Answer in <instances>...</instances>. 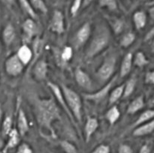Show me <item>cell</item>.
<instances>
[{"label":"cell","mask_w":154,"mask_h":153,"mask_svg":"<svg viewBox=\"0 0 154 153\" xmlns=\"http://www.w3.org/2000/svg\"><path fill=\"white\" fill-rule=\"evenodd\" d=\"M34 109L36 121L39 127L51 132L52 136H55L53 124L61 118L60 109L56 100L52 98H38L35 102Z\"/></svg>","instance_id":"obj_1"},{"label":"cell","mask_w":154,"mask_h":153,"mask_svg":"<svg viewBox=\"0 0 154 153\" xmlns=\"http://www.w3.org/2000/svg\"><path fill=\"white\" fill-rule=\"evenodd\" d=\"M111 40L109 28L104 24L97 26L85 51L86 59H92L103 52Z\"/></svg>","instance_id":"obj_2"},{"label":"cell","mask_w":154,"mask_h":153,"mask_svg":"<svg viewBox=\"0 0 154 153\" xmlns=\"http://www.w3.org/2000/svg\"><path fill=\"white\" fill-rule=\"evenodd\" d=\"M60 88L72 116L75 121L81 122L82 120V99L81 95L72 88L64 84H61Z\"/></svg>","instance_id":"obj_3"},{"label":"cell","mask_w":154,"mask_h":153,"mask_svg":"<svg viewBox=\"0 0 154 153\" xmlns=\"http://www.w3.org/2000/svg\"><path fill=\"white\" fill-rule=\"evenodd\" d=\"M117 63V56L115 52H111L104 58L102 64L96 71V77L102 83H107L114 77Z\"/></svg>","instance_id":"obj_4"},{"label":"cell","mask_w":154,"mask_h":153,"mask_svg":"<svg viewBox=\"0 0 154 153\" xmlns=\"http://www.w3.org/2000/svg\"><path fill=\"white\" fill-rule=\"evenodd\" d=\"M4 67L6 74L8 76L15 77L22 74L25 66L18 58L16 53H14L6 58V60L5 61Z\"/></svg>","instance_id":"obj_5"},{"label":"cell","mask_w":154,"mask_h":153,"mask_svg":"<svg viewBox=\"0 0 154 153\" xmlns=\"http://www.w3.org/2000/svg\"><path fill=\"white\" fill-rule=\"evenodd\" d=\"M92 34V26L90 22H86L80 27L75 32L73 38L74 46L76 49H79L84 46L90 39Z\"/></svg>","instance_id":"obj_6"},{"label":"cell","mask_w":154,"mask_h":153,"mask_svg":"<svg viewBox=\"0 0 154 153\" xmlns=\"http://www.w3.org/2000/svg\"><path fill=\"white\" fill-rule=\"evenodd\" d=\"M47 85H48V88H50L51 92H52L53 94H54V99H55V100L60 104V106L63 107V109L64 110V111L66 112V113L67 114L68 116L70 118L72 122L74 124H76V121L75 120L74 117L72 116V112H71V111L69 110V107H68L67 104H66V100H65V98L64 96H63V92H62V89L61 88H60V86H59L57 85V84H56L55 82H50V81H48Z\"/></svg>","instance_id":"obj_7"},{"label":"cell","mask_w":154,"mask_h":153,"mask_svg":"<svg viewBox=\"0 0 154 153\" xmlns=\"http://www.w3.org/2000/svg\"><path fill=\"white\" fill-rule=\"evenodd\" d=\"M48 28L50 31L59 35L65 32V17L61 10H54Z\"/></svg>","instance_id":"obj_8"},{"label":"cell","mask_w":154,"mask_h":153,"mask_svg":"<svg viewBox=\"0 0 154 153\" xmlns=\"http://www.w3.org/2000/svg\"><path fill=\"white\" fill-rule=\"evenodd\" d=\"M116 79H117V77H116V76H114V77H113L111 80L108 81L107 83L104 84L103 87H102L101 89L98 90V91L96 92H94L84 93V94H83V97H84V98L86 99V100H91V101H100V100H102V99L105 98L109 94L110 91H111V88H112Z\"/></svg>","instance_id":"obj_9"},{"label":"cell","mask_w":154,"mask_h":153,"mask_svg":"<svg viewBox=\"0 0 154 153\" xmlns=\"http://www.w3.org/2000/svg\"><path fill=\"white\" fill-rule=\"evenodd\" d=\"M17 130L20 136H23L29 130V124L26 114L20 106V100H17Z\"/></svg>","instance_id":"obj_10"},{"label":"cell","mask_w":154,"mask_h":153,"mask_svg":"<svg viewBox=\"0 0 154 153\" xmlns=\"http://www.w3.org/2000/svg\"><path fill=\"white\" fill-rule=\"evenodd\" d=\"M74 76H75V80L77 84L81 88H84L87 91L93 88V83L91 77L82 68L79 67L76 68L75 70V73H74Z\"/></svg>","instance_id":"obj_11"},{"label":"cell","mask_w":154,"mask_h":153,"mask_svg":"<svg viewBox=\"0 0 154 153\" xmlns=\"http://www.w3.org/2000/svg\"><path fill=\"white\" fill-rule=\"evenodd\" d=\"M21 27H22L24 40L30 41L38 34V26L35 20L32 19V18H26L23 22Z\"/></svg>","instance_id":"obj_12"},{"label":"cell","mask_w":154,"mask_h":153,"mask_svg":"<svg viewBox=\"0 0 154 153\" xmlns=\"http://www.w3.org/2000/svg\"><path fill=\"white\" fill-rule=\"evenodd\" d=\"M48 73V64L45 59H38L33 66L32 76L37 81H44L46 80Z\"/></svg>","instance_id":"obj_13"},{"label":"cell","mask_w":154,"mask_h":153,"mask_svg":"<svg viewBox=\"0 0 154 153\" xmlns=\"http://www.w3.org/2000/svg\"><path fill=\"white\" fill-rule=\"evenodd\" d=\"M16 30L14 26L11 22H8L1 32L2 42L5 46H11L16 38Z\"/></svg>","instance_id":"obj_14"},{"label":"cell","mask_w":154,"mask_h":153,"mask_svg":"<svg viewBox=\"0 0 154 153\" xmlns=\"http://www.w3.org/2000/svg\"><path fill=\"white\" fill-rule=\"evenodd\" d=\"M20 135L18 133L16 128H13L9 134L6 137L7 141L2 150L1 153H7L9 150L14 148L17 146L20 142Z\"/></svg>","instance_id":"obj_15"},{"label":"cell","mask_w":154,"mask_h":153,"mask_svg":"<svg viewBox=\"0 0 154 153\" xmlns=\"http://www.w3.org/2000/svg\"><path fill=\"white\" fill-rule=\"evenodd\" d=\"M99 126V120L96 117L89 116L87 117L85 125H84V134H85V141L86 142H90L92 136L97 130Z\"/></svg>","instance_id":"obj_16"},{"label":"cell","mask_w":154,"mask_h":153,"mask_svg":"<svg viewBox=\"0 0 154 153\" xmlns=\"http://www.w3.org/2000/svg\"><path fill=\"white\" fill-rule=\"evenodd\" d=\"M154 130V120L152 119L147 122L134 128L132 130V135L136 137L145 136L151 134Z\"/></svg>","instance_id":"obj_17"},{"label":"cell","mask_w":154,"mask_h":153,"mask_svg":"<svg viewBox=\"0 0 154 153\" xmlns=\"http://www.w3.org/2000/svg\"><path fill=\"white\" fill-rule=\"evenodd\" d=\"M16 55L17 56L18 58L20 60L23 64L24 66H26L29 63L31 62V61L32 60L33 52L31 48L26 44H23L17 50V52H16Z\"/></svg>","instance_id":"obj_18"},{"label":"cell","mask_w":154,"mask_h":153,"mask_svg":"<svg viewBox=\"0 0 154 153\" xmlns=\"http://www.w3.org/2000/svg\"><path fill=\"white\" fill-rule=\"evenodd\" d=\"M133 66V53L128 52L123 56L120 68V76L125 77L129 74Z\"/></svg>","instance_id":"obj_19"},{"label":"cell","mask_w":154,"mask_h":153,"mask_svg":"<svg viewBox=\"0 0 154 153\" xmlns=\"http://www.w3.org/2000/svg\"><path fill=\"white\" fill-rule=\"evenodd\" d=\"M145 102H144V95L138 96L135 99L131 101V103L128 105L127 109H126V113L129 115H134L138 111L142 110L144 107Z\"/></svg>","instance_id":"obj_20"},{"label":"cell","mask_w":154,"mask_h":153,"mask_svg":"<svg viewBox=\"0 0 154 153\" xmlns=\"http://www.w3.org/2000/svg\"><path fill=\"white\" fill-rule=\"evenodd\" d=\"M134 26L137 30H141L144 28L147 25V15L144 10H138L133 14L132 16Z\"/></svg>","instance_id":"obj_21"},{"label":"cell","mask_w":154,"mask_h":153,"mask_svg":"<svg viewBox=\"0 0 154 153\" xmlns=\"http://www.w3.org/2000/svg\"><path fill=\"white\" fill-rule=\"evenodd\" d=\"M120 115H121V112L118 106L114 104L111 105V107L107 110L105 117L110 125L112 126L118 121L119 118H120Z\"/></svg>","instance_id":"obj_22"},{"label":"cell","mask_w":154,"mask_h":153,"mask_svg":"<svg viewBox=\"0 0 154 153\" xmlns=\"http://www.w3.org/2000/svg\"><path fill=\"white\" fill-rule=\"evenodd\" d=\"M0 134L5 139L13 129V118L11 115H7L3 117L1 126H0Z\"/></svg>","instance_id":"obj_23"},{"label":"cell","mask_w":154,"mask_h":153,"mask_svg":"<svg viewBox=\"0 0 154 153\" xmlns=\"http://www.w3.org/2000/svg\"><path fill=\"white\" fill-rule=\"evenodd\" d=\"M123 90H124V83L116 86L114 89L111 90L108 98V102L110 105H114L123 98Z\"/></svg>","instance_id":"obj_24"},{"label":"cell","mask_w":154,"mask_h":153,"mask_svg":"<svg viewBox=\"0 0 154 153\" xmlns=\"http://www.w3.org/2000/svg\"><path fill=\"white\" fill-rule=\"evenodd\" d=\"M154 116V110L152 109H148L146 110L143 111L141 114L139 115V116L138 117L136 120L135 121V122L132 124V127L135 128L137 126L140 125V124H142L144 123L150 121V120L153 119Z\"/></svg>","instance_id":"obj_25"},{"label":"cell","mask_w":154,"mask_h":153,"mask_svg":"<svg viewBox=\"0 0 154 153\" xmlns=\"http://www.w3.org/2000/svg\"><path fill=\"white\" fill-rule=\"evenodd\" d=\"M17 1L22 11L26 15H28L30 18L35 20L38 18V15L35 9L33 8L32 6L29 2V0H17Z\"/></svg>","instance_id":"obj_26"},{"label":"cell","mask_w":154,"mask_h":153,"mask_svg":"<svg viewBox=\"0 0 154 153\" xmlns=\"http://www.w3.org/2000/svg\"><path fill=\"white\" fill-rule=\"evenodd\" d=\"M110 26L115 34H120L123 32L125 28V21L121 18L112 17L108 20Z\"/></svg>","instance_id":"obj_27"},{"label":"cell","mask_w":154,"mask_h":153,"mask_svg":"<svg viewBox=\"0 0 154 153\" xmlns=\"http://www.w3.org/2000/svg\"><path fill=\"white\" fill-rule=\"evenodd\" d=\"M137 85V78L135 76H132L124 83V90H123V94L122 98H127L135 89Z\"/></svg>","instance_id":"obj_28"},{"label":"cell","mask_w":154,"mask_h":153,"mask_svg":"<svg viewBox=\"0 0 154 153\" xmlns=\"http://www.w3.org/2000/svg\"><path fill=\"white\" fill-rule=\"evenodd\" d=\"M149 60L142 51H138L133 55V64L138 68H144L149 64Z\"/></svg>","instance_id":"obj_29"},{"label":"cell","mask_w":154,"mask_h":153,"mask_svg":"<svg viewBox=\"0 0 154 153\" xmlns=\"http://www.w3.org/2000/svg\"><path fill=\"white\" fill-rule=\"evenodd\" d=\"M136 36L133 32H127L122 36L120 40V45L123 48L130 46L135 41Z\"/></svg>","instance_id":"obj_30"},{"label":"cell","mask_w":154,"mask_h":153,"mask_svg":"<svg viewBox=\"0 0 154 153\" xmlns=\"http://www.w3.org/2000/svg\"><path fill=\"white\" fill-rule=\"evenodd\" d=\"M73 53L74 50L72 46H65L63 47V50L61 51V53H60V59L63 62V63L66 64V63L69 62L71 61V59L73 57Z\"/></svg>","instance_id":"obj_31"},{"label":"cell","mask_w":154,"mask_h":153,"mask_svg":"<svg viewBox=\"0 0 154 153\" xmlns=\"http://www.w3.org/2000/svg\"><path fill=\"white\" fill-rule=\"evenodd\" d=\"M98 4L100 8H106L111 11H116L118 9L117 0H98Z\"/></svg>","instance_id":"obj_32"},{"label":"cell","mask_w":154,"mask_h":153,"mask_svg":"<svg viewBox=\"0 0 154 153\" xmlns=\"http://www.w3.org/2000/svg\"><path fill=\"white\" fill-rule=\"evenodd\" d=\"M31 5L35 10H38L42 14H47L48 11V8L44 0H29Z\"/></svg>","instance_id":"obj_33"},{"label":"cell","mask_w":154,"mask_h":153,"mask_svg":"<svg viewBox=\"0 0 154 153\" xmlns=\"http://www.w3.org/2000/svg\"><path fill=\"white\" fill-rule=\"evenodd\" d=\"M60 146L66 153H78L77 147L70 141L63 140L60 142Z\"/></svg>","instance_id":"obj_34"},{"label":"cell","mask_w":154,"mask_h":153,"mask_svg":"<svg viewBox=\"0 0 154 153\" xmlns=\"http://www.w3.org/2000/svg\"><path fill=\"white\" fill-rule=\"evenodd\" d=\"M15 153H33V150L29 144L25 142H20L17 146V150Z\"/></svg>","instance_id":"obj_35"},{"label":"cell","mask_w":154,"mask_h":153,"mask_svg":"<svg viewBox=\"0 0 154 153\" xmlns=\"http://www.w3.org/2000/svg\"><path fill=\"white\" fill-rule=\"evenodd\" d=\"M83 0H73L72 4L70 8V14L73 17H75L78 13L79 10L81 8V4H82Z\"/></svg>","instance_id":"obj_36"},{"label":"cell","mask_w":154,"mask_h":153,"mask_svg":"<svg viewBox=\"0 0 154 153\" xmlns=\"http://www.w3.org/2000/svg\"><path fill=\"white\" fill-rule=\"evenodd\" d=\"M92 153H111V148L107 144H100L93 150Z\"/></svg>","instance_id":"obj_37"},{"label":"cell","mask_w":154,"mask_h":153,"mask_svg":"<svg viewBox=\"0 0 154 153\" xmlns=\"http://www.w3.org/2000/svg\"><path fill=\"white\" fill-rule=\"evenodd\" d=\"M118 153H133V150L128 144L122 143L118 147Z\"/></svg>","instance_id":"obj_38"},{"label":"cell","mask_w":154,"mask_h":153,"mask_svg":"<svg viewBox=\"0 0 154 153\" xmlns=\"http://www.w3.org/2000/svg\"><path fill=\"white\" fill-rule=\"evenodd\" d=\"M144 82L148 85H153L154 84V72L153 70H150L147 71L144 77Z\"/></svg>","instance_id":"obj_39"},{"label":"cell","mask_w":154,"mask_h":153,"mask_svg":"<svg viewBox=\"0 0 154 153\" xmlns=\"http://www.w3.org/2000/svg\"><path fill=\"white\" fill-rule=\"evenodd\" d=\"M154 37V28H150L148 31V32H147V34H145V37H144V40L145 41H148V40H151Z\"/></svg>","instance_id":"obj_40"},{"label":"cell","mask_w":154,"mask_h":153,"mask_svg":"<svg viewBox=\"0 0 154 153\" xmlns=\"http://www.w3.org/2000/svg\"><path fill=\"white\" fill-rule=\"evenodd\" d=\"M151 152V148L148 144H144L140 148L138 153H150Z\"/></svg>","instance_id":"obj_41"},{"label":"cell","mask_w":154,"mask_h":153,"mask_svg":"<svg viewBox=\"0 0 154 153\" xmlns=\"http://www.w3.org/2000/svg\"><path fill=\"white\" fill-rule=\"evenodd\" d=\"M0 2L8 8H11L15 4V0H0Z\"/></svg>","instance_id":"obj_42"},{"label":"cell","mask_w":154,"mask_h":153,"mask_svg":"<svg viewBox=\"0 0 154 153\" xmlns=\"http://www.w3.org/2000/svg\"><path fill=\"white\" fill-rule=\"evenodd\" d=\"M93 1H94V0H83V2H82V4H81V8L82 9L86 8L88 7L91 3H93Z\"/></svg>","instance_id":"obj_43"},{"label":"cell","mask_w":154,"mask_h":153,"mask_svg":"<svg viewBox=\"0 0 154 153\" xmlns=\"http://www.w3.org/2000/svg\"><path fill=\"white\" fill-rule=\"evenodd\" d=\"M4 140H5V138L3 137L1 134H0V152H2V150L3 147H4V146H5Z\"/></svg>","instance_id":"obj_44"},{"label":"cell","mask_w":154,"mask_h":153,"mask_svg":"<svg viewBox=\"0 0 154 153\" xmlns=\"http://www.w3.org/2000/svg\"><path fill=\"white\" fill-rule=\"evenodd\" d=\"M3 110H2V106L0 105V126H1V124H2V119H3Z\"/></svg>","instance_id":"obj_45"},{"label":"cell","mask_w":154,"mask_h":153,"mask_svg":"<svg viewBox=\"0 0 154 153\" xmlns=\"http://www.w3.org/2000/svg\"><path fill=\"white\" fill-rule=\"evenodd\" d=\"M2 38H1V31H0V54L2 53Z\"/></svg>","instance_id":"obj_46"},{"label":"cell","mask_w":154,"mask_h":153,"mask_svg":"<svg viewBox=\"0 0 154 153\" xmlns=\"http://www.w3.org/2000/svg\"><path fill=\"white\" fill-rule=\"evenodd\" d=\"M49 153H55V152H49Z\"/></svg>","instance_id":"obj_47"}]
</instances>
